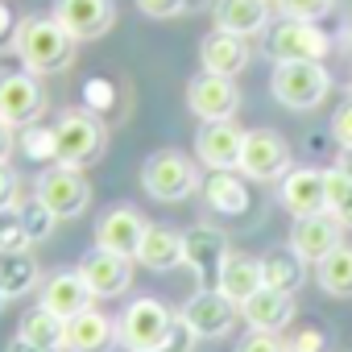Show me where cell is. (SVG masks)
<instances>
[{
  "label": "cell",
  "mask_w": 352,
  "mask_h": 352,
  "mask_svg": "<svg viewBox=\"0 0 352 352\" xmlns=\"http://www.w3.org/2000/svg\"><path fill=\"white\" fill-rule=\"evenodd\" d=\"M21 67L30 75H58L75 63L79 42L54 21V17H25L17 25V42H13Z\"/></svg>",
  "instance_id": "6da1fadb"
},
{
  "label": "cell",
  "mask_w": 352,
  "mask_h": 352,
  "mask_svg": "<svg viewBox=\"0 0 352 352\" xmlns=\"http://www.w3.org/2000/svg\"><path fill=\"white\" fill-rule=\"evenodd\" d=\"M21 249H30V232L21 224L17 204L13 208H0V253H21Z\"/></svg>",
  "instance_id": "d6a6232c"
},
{
  "label": "cell",
  "mask_w": 352,
  "mask_h": 352,
  "mask_svg": "<svg viewBox=\"0 0 352 352\" xmlns=\"http://www.w3.org/2000/svg\"><path fill=\"white\" fill-rule=\"evenodd\" d=\"M261 286H265L261 261L249 257V253H228V261H224V270H220V278H216V290H220L232 307H245Z\"/></svg>",
  "instance_id": "cb8c5ba5"
},
{
  "label": "cell",
  "mask_w": 352,
  "mask_h": 352,
  "mask_svg": "<svg viewBox=\"0 0 352 352\" xmlns=\"http://www.w3.org/2000/svg\"><path fill=\"white\" fill-rule=\"evenodd\" d=\"M137 9L153 21H170V17H179L191 9V0H137Z\"/></svg>",
  "instance_id": "d590c367"
},
{
  "label": "cell",
  "mask_w": 352,
  "mask_h": 352,
  "mask_svg": "<svg viewBox=\"0 0 352 352\" xmlns=\"http://www.w3.org/2000/svg\"><path fill=\"white\" fill-rule=\"evenodd\" d=\"M212 17H216V30L253 38L270 25V0H216Z\"/></svg>",
  "instance_id": "484cf974"
},
{
  "label": "cell",
  "mask_w": 352,
  "mask_h": 352,
  "mask_svg": "<svg viewBox=\"0 0 352 352\" xmlns=\"http://www.w3.org/2000/svg\"><path fill=\"white\" fill-rule=\"evenodd\" d=\"M116 344H120L116 323L96 307L63 319V352H112Z\"/></svg>",
  "instance_id": "ac0fdd59"
},
{
  "label": "cell",
  "mask_w": 352,
  "mask_h": 352,
  "mask_svg": "<svg viewBox=\"0 0 352 352\" xmlns=\"http://www.w3.org/2000/svg\"><path fill=\"white\" fill-rule=\"evenodd\" d=\"M50 17L75 42H96L116 25V0H54Z\"/></svg>",
  "instance_id": "7c38bea8"
},
{
  "label": "cell",
  "mask_w": 352,
  "mask_h": 352,
  "mask_svg": "<svg viewBox=\"0 0 352 352\" xmlns=\"http://www.w3.org/2000/svg\"><path fill=\"white\" fill-rule=\"evenodd\" d=\"M108 149V129L96 112L87 108H71L54 120V162L58 166H75L87 170L91 162H100Z\"/></svg>",
  "instance_id": "7a4b0ae2"
},
{
  "label": "cell",
  "mask_w": 352,
  "mask_h": 352,
  "mask_svg": "<svg viewBox=\"0 0 352 352\" xmlns=\"http://www.w3.org/2000/svg\"><path fill=\"white\" fill-rule=\"evenodd\" d=\"M241 174H249L253 183H274L290 174V145L274 129H249L245 149H241Z\"/></svg>",
  "instance_id": "30bf717a"
},
{
  "label": "cell",
  "mask_w": 352,
  "mask_h": 352,
  "mask_svg": "<svg viewBox=\"0 0 352 352\" xmlns=\"http://www.w3.org/2000/svg\"><path fill=\"white\" fill-rule=\"evenodd\" d=\"M183 327L195 336V340H224L232 327H236V319H241V307H232L216 286H199L191 298H187V307H183Z\"/></svg>",
  "instance_id": "ba28073f"
},
{
  "label": "cell",
  "mask_w": 352,
  "mask_h": 352,
  "mask_svg": "<svg viewBox=\"0 0 352 352\" xmlns=\"http://www.w3.org/2000/svg\"><path fill=\"white\" fill-rule=\"evenodd\" d=\"M274 9L294 21H323L336 9V0H274Z\"/></svg>",
  "instance_id": "e575fe53"
},
{
  "label": "cell",
  "mask_w": 352,
  "mask_h": 352,
  "mask_svg": "<svg viewBox=\"0 0 352 352\" xmlns=\"http://www.w3.org/2000/svg\"><path fill=\"white\" fill-rule=\"evenodd\" d=\"M116 331H120V344L129 352H157L170 344V336L179 331V315H174L162 298H133L120 319H116Z\"/></svg>",
  "instance_id": "3957f363"
},
{
  "label": "cell",
  "mask_w": 352,
  "mask_h": 352,
  "mask_svg": "<svg viewBox=\"0 0 352 352\" xmlns=\"http://www.w3.org/2000/svg\"><path fill=\"white\" fill-rule=\"evenodd\" d=\"M91 302H96V298H91V290L83 286L79 270H58V274H50V278L38 286V307H46V311L58 315V319H71V315L87 311Z\"/></svg>",
  "instance_id": "ffe728a7"
},
{
  "label": "cell",
  "mask_w": 352,
  "mask_h": 352,
  "mask_svg": "<svg viewBox=\"0 0 352 352\" xmlns=\"http://www.w3.org/2000/svg\"><path fill=\"white\" fill-rule=\"evenodd\" d=\"M331 137H336L340 149L352 145V100H344V104L336 108V116H331Z\"/></svg>",
  "instance_id": "74e56055"
},
{
  "label": "cell",
  "mask_w": 352,
  "mask_h": 352,
  "mask_svg": "<svg viewBox=\"0 0 352 352\" xmlns=\"http://www.w3.org/2000/svg\"><path fill=\"white\" fill-rule=\"evenodd\" d=\"M331 50V38L319 30V21H294L282 17L265 34V54L274 63H323Z\"/></svg>",
  "instance_id": "8992f818"
},
{
  "label": "cell",
  "mask_w": 352,
  "mask_h": 352,
  "mask_svg": "<svg viewBox=\"0 0 352 352\" xmlns=\"http://www.w3.org/2000/svg\"><path fill=\"white\" fill-rule=\"evenodd\" d=\"M241 319L253 327V331H286L294 323V294H282V290H270L261 286L245 307H241Z\"/></svg>",
  "instance_id": "7402d4cb"
},
{
  "label": "cell",
  "mask_w": 352,
  "mask_h": 352,
  "mask_svg": "<svg viewBox=\"0 0 352 352\" xmlns=\"http://www.w3.org/2000/svg\"><path fill=\"white\" fill-rule=\"evenodd\" d=\"M348 100H352V79H348Z\"/></svg>",
  "instance_id": "bcb514c9"
},
{
  "label": "cell",
  "mask_w": 352,
  "mask_h": 352,
  "mask_svg": "<svg viewBox=\"0 0 352 352\" xmlns=\"http://www.w3.org/2000/svg\"><path fill=\"white\" fill-rule=\"evenodd\" d=\"M17 17H13V9L0 0V50H13V42H17Z\"/></svg>",
  "instance_id": "ab89813d"
},
{
  "label": "cell",
  "mask_w": 352,
  "mask_h": 352,
  "mask_svg": "<svg viewBox=\"0 0 352 352\" xmlns=\"http://www.w3.org/2000/svg\"><path fill=\"white\" fill-rule=\"evenodd\" d=\"M17 149V129H9L5 120H0V162H9Z\"/></svg>",
  "instance_id": "b9f144b4"
},
{
  "label": "cell",
  "mask_w": 352,
  "mask_h": 352,
  "mask_svg": "<svg viewBox=\"0 0 352 352\" xmlns=\"http://www.w3.org/2000/svg\"><path fill=\"white\" fill-rule=\"evenodd\" d=\"M46 112V87L38 75L30 71H13V75H0V120L9 129H30L38 124Z\"/></svg>",
  "instance_id": "9c48e42d"
},
{
  "label": "cell",
  "mask_w": 352,
  "mask_h": 352,
  "mask_svg": "<svg viewBox=\"0 0 352 352\" xmlns=\"http://www.w3.org/2000/svg\"><path fill=\"white\" fill-rule=\"evenodd\" d=\"M315 282L331 298H352V245H340L315 265Z\"/></svg>",
  "instance_id": "f1b7e54d"
},
{
  "label": "cell",
  "mask_w": 352,
  "mask_h": 352,
  "mask_svg": "<svg viewBox=\"0 0 352 352\" xmlns=\"http://www.w3.org/2000/svg\"><path fill=\"white\" fill-rule=\"evenodd\" d=\"M137 265H145L153 274L183 270V232L170 228V224H149L145 228V241L137 249Z\"/></svg>",
  "instance_id": "603a6c76"
},
{
  "label": "cell",
  "mask_w": 352,
  "mask_h": 352,
  "mask_svg": "<svg viewBox=\"0 0 352 352\" xmlns=\"http://www.w3.org/2000/svg\"><path fill=\"white\" fill-rule=\"evenodd\" d=\"M9 307V294H5V286H0V311H5Z\"/></svg>",
  "instance_id": "f6af8a7d"
},
{
  "label": "cell",
  "mask_w": 352,
  "mask_h": 352,
  "mask_svg": "<svg viewBox=\"0 0 352 352\" xmlns=\"http://www.w3.org/2000/svg\"><path fill=\"white\" fill-rule=\"evenodd\" d=\"M245 129L236 120H208L195 133V153L208 170H241Z\"/></svg>",
  "instance_id": "2e32d148"
},
{
  "label": "cell",
  "mask_w": 352,
  "mask_h": 352,
  "mask_svg": "<svg viewBox=\"0 0 352 352\" xmlns=\"http://www.w3.org/2000/svg\"><path fill=\"white\" fill-rule=\"evenodd\" d=\"M58 220H75L91 208V183H87V174L75 170V166H46L38 174V191H34Z\"/></svg>",
  "instance_id": "52a82bcc"
},
{
  "label": "cell",
  "mask_w": 352,
  "mask_h": 352,
  "mask_svg": "<svg viewBox=\"0 0 352 352\" xmlns=\"http://www.w3.org/2000/svg\"><path fill=\"white\" fill-rule=\"evenodd\" d=\"M191 344H195V336H191V331L183 327V319H179V331H174V336H170V344H166V348H157V352H191Z\"/></svg>",
  "instance_id": "60d3db41"
},
{
  "label": "cell",
  "mask_w": 352,
  "mask_h": 352,
  "mask_svg": "<svg viewBox=\"0 0 352 352\" xmlns=\"http://www.w3.org/2000/svg\"><path fill=\"white\" fill-rule=\"evenodd\" d=\"M17 336H25L30 344H42V348H63V319L50 315L46 307H34V311L21 315Z\"/></svg>",
  "instance_id": "f546056e"
},
{
  "label": "cell",
  "mask_w": 352,
  "mask_h": 352,
  "mask_svg": "<svg viewBox=\"0 0 352 352\" xmlns=\"http://www.w3.org/2000/svg\"><path fill=\"white\" fill-rule=\"evenodd\" d=\"M278 204L298 220V216H315L327 212V187H323V170L315 166H294L282 187H278Z\"/></svg>",
  "instance_id": "d6986e66"
},
{
  "label": "cell",
  "mask_w": 352,
  "mask_h": 352,
  "mask_svg": "<svg viewBox=\"0 0 352 352\" xmlns=\"http://www.w3.org/2000/svg\"><path fill=\"white\" fill-rule=\"evenodd\" d=\"M5 352H63V348H42V344H30L25 336H13Z\"/></svg>",
  "instance_id": "7bdbcfd3"
},
{
  "label": "cell",
  "mask_w": 352,
  "mask_h": 352,
  "mask_svg": "<svg viewBox=\"0 0 352 352\" xmlns=\"http://www.w3.org/2000/svg\"><path fill=\"white\" fill-rule=\"evenodd\" d=\"M204 199L216 216H245L253 208L249 199V183L241 179L236 170H212L204 179Z\"/></svg>",
  "instance_id": "d4e9b609"
},
{
  "label": "cell",
  "mask_w": 352,
  "mask_h": 352,
  "mask_svg": "<svg viewBox=\"0 0 352 352\" xmlns=\"http://www.w3.org/2000/svg\"><path fill=\"white\" fill-rule=\"evenodd\" d=\"M270 91L290 112H311L331 91V71L323 63H274Z\"/></svg>",
  "instance_id": "5b68a950"
},
{
  "label": "cell",
  "mask_w": 352,
  "mask_h": 352,
  "mask_svg": "<svg viewBox=\"0 0 352 352\" xmlns=\"http://www.w3.org/2000/svg\"><path fill=\"white\" fill-rule=\"evenodd\" d=\"M0 286H5L9 298H25L30 290L42 286V265L30 249L21 253H0Z\"/></svg>",
  "instance_id": "83f0119b"
},
{
  "label": "cell",
  "mask_w": 352,
  "mask_h": 352,
  "mask_svg": "<svg viewBox=\"0 0 352 352\" xmlns=\"http://www.w3.org/2000/svg\"><path fill=\"white\" fill-rule=\"evenodd\" d=\"M145 216L137 212V208H129V204H120V208H108L100 220H96V245L100 249H108V253H120V257H133L137 261V249H141V241H145Z\"/></svg>",
  "instance_id": "e0dca14e"
},
{
  "label": "cell",
  "mask_w": 352,
  "mask_h": 352,
  "mask_svg": "<svg viewBox=\"0 0 352 352\" xmlns=\"http://www.w3.org/2000/svg\"><path fill=\"white\" fill-rule=\"evenodd\" d=\"M323 187H327V212L344 228H352V179L340 166H331V170H323Z\"/></svg>",
  "instance_id": "4dcf8cb0"
},
{
  "label": "cell",
  "mask_w": 352,
  "mask_h": 352,
  "mask_svg": "<svg viewBox=\"0 0 352 352\" xmlns=\"http://www.w3.org/2000/svg\"><path fill=\"white\" fill-rule=\"evenodd\" d=\"M249 38H236V34H224V30H212L204 42H199V63L208 75H224V79H236L245 67H249Z\"/></svg>",
  "instance_id": "44dd1931"
},
{
  "label": "cell",
  "mask_w": 352,
  "mask_h": 352,
  "mask_svg": "<svg viewBox=\"0 0 352 352\" xmlns=\"http://www.w3.org/2000/svg\"><path fill=\"white\" fill-rule=\"evenodd\" d=\"M141 187L157 204H183L187 195L204 191V179H199V166L187 153H179V149H157L141 166Z\"/></svg>",
  "instance_id": "277c9868"
},
{
  "label": "cell",
  "mask_w": 352,
  "mask_h": 352,
  "mask_svg": "<svg viewBox=\"0 0 352 352\" xmlns=\"http://www.w3.org/2000/svg\"><path fill=\"white\" fill-rule=\"evenodd\" d=\"M79 278L91 290V298H116L133 286V257H120V253H108L96 245L91 253H83Z\"/></svg>",
  "instance_id": "9a60e30c"
},
{
  "label": "cell",
  "mask_w": 352,
  "mask_h": 352,
  "mask_svg": "<svg viewBox=\"0 0 352 352\" xmlns=\"http://www.w3.org/2000/svg\"><path fill=\"white\" fill-rule=\"evenodd\" d=\"M17 212H21V224H25V232H30V245H42V241H50V232L58 228V216L34 195V199H25V204H17Z\"/></svg>",
  "instance_id": "1f68e13d"
},
{
  "label": "cell",
  "mask_w": 352,
  "mask_h": 352,
  "mask_svg": "<svg viewBox=\"0 0 352 352\" xmlns=\"http://www.w3.org/2000/svg\"><path fill=\"white\" fill-rule=\"evenodd\" d=\"M228 236L216 224H191L183 232V265L199 278V286H216L224 261H228Z\"/></svg>",
  "instance_id": "8fae6325"
},
{
  "label": "cell",
  "mask_w": 352,
  "mask_h": 352,
  "mask_svg": "<svg viewBox=\"0 0 352 352\" xmlns=\"http://www.w3.org/2000/svg\"><path fill=\"white\" fill-rule=\"evenodd\" d=\"M327 344H331V336H327V327H319V323H302V327H294L290 336H282V348H286V352H327Z\"/></svg>",
  "instance_id": "836d02e7"
},
{
  "label": "cell",
  "mask_w": 352,
  "mask_h": 352,
  "mask_svg": "<svg viewBox=\"0 0 352 352\" xmlns=\"http://www.w3.org/2000/svg\"><path fill=\"white\" fill-rule=\"evenodd\" d=\"M187 108L208 124V120H232L236 108H241V87L236 79H224V75H195L187 83Z\"/></svg>",
  "instance_id": "4fadbf2b"
},
{
  "label": "cell",
  "mask_w": 352,
  "mask_h": 352,
  "mask_svg": "<svg viewBox=\"0 0 352 352\" xmlns=\"http://www.w3.org/2000/svg\"><path fill=\"white\" fill-rule=\"evenodd\" d=\"M236 352H286L282 348V336L278 331H245V340L236 344Z\"/></svg>",
  "instance_id": "8d00e7d4"
},
{
  "label": "cell",
  "mask_w": 352,
  "mask_h": 352,
  "mask_svg": "<svg viewBox=\"0 0 352 352\" xmlns=\"http://www.w3.org/2000/svg\"><path fill=\"white\" fill-rule=\"evenodd\" d=\"M344 245V224L331 216V212H315V216H298L290 224V249L307 261V265H319L327 253H336Z\"/></svg>",
  "instance_id": "5bb4252c"
},
{
  "label": "cell",
  "mask_w": 352,
  "mask_h": 352,
  "mask_svg": "<svg viewBox=\"0 0 352 352\" xmlns=\"http://www.w3.org/2000/svg\"><path fill=\"white\" fill-rule=\"evenodd\" d=\"M336 166H340V170L348 174V179H352V145H348V149H340V162H336Z\"/></svg>",
  "instance_id": "ee69618b"
},
{
  "label": "cell",
  "mask_w": 352,
  "mask_h": 352,
  "mask_svg": "<svg viewBox=\"0 0 352 352\" xmlns=\"http://www.w3.org/2000/svg\"><path fill=\"white\" fill-rule=\"evenodd\" d=\"M17 204V170L9 162H0V208Z\"/></svg>",
  "instance_id": "f35d334b"
},
{
  "label": "cell",
  "mask_w": 352,
  "mask_h": 352,
  "mask_svg": "<svg viewBox=\"0 0 352 352\" xmlns=\"http://www.w3.org/2000/svg\"><path fill=\"white\" fill-rule=\"evenodd\" d=\"M257 261H261V278H265L270 290H282V294H298V290H302V282H307V261H302L290 245H278V249L261 253Z\"/></svg>",
  "instance_id": "4316f807"
}]
</instances>
